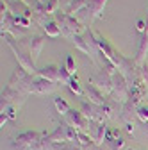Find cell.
I'll return each instance as SVG.
<instances>
[{
  "instance_id": "cell-11",
  "label": "cell",
  "mask_w": 148,
  "mask_h": 150,
  "mask_svg": "<svg viewBox=\"0 0 148 150\" xmlns=\"http://www.w3.org/2000/svg\"><path fill=\"white\" fill-rule=\"evenodd\" d=\"M89 81L93 82L104 95H111V93H113V77H111L109 73H105L104 70H100L95 77H91Z\"/></svg>"
},
{
  "instance_id": "cell-22",
  "label": "cell",
  "mask_w": 148,
  "mask_h": 150,
  "mask_svg": "<svg viewBox=\"0 0 148 150\" xmlns=\"http://www.w3.org/2000/svg\"><path fill=\"white\" fill-rule=\"evenodd\" d=\"M54 104H55V109H57V112H59V115H63V116H66L68 111L71 109V107L68 105V102H66L64 98H61V97H55V98H54Z\"/></svg>"
},
{
  "instance_id": "cell-16",
  "label": "cell",
  "mask_w": 148,
  "mask_h": 150,
  "mask_svg": "<svg viewBox=\"0 0 148 150\" xmlns=\"http://www.w3.org/2000/svg\"><path fill=\"white\" fill-rule=\"evenodd\" d=\"M146 54H148V32L141 34L139 47H137V54H136V63H137V64H144V63H146Z\"/></svg>"
},
{
  "instance_id": "cell-8",
  "label": "cell",
  "mask_w": 148,
  "mask_h": 150,
  "mask_svg": "<svg viewBox=\"0 0 148 150\" xmlns=\"http://www.w3.org/2000/svg\"><path fill=\"white\" fill-rule=\"evenodd\" d=\"M64 122L70 123L73 129H77L79 132H87L89 130V120L84 116V112L80 109H70L68 111V115L64 116Z\"/></svg>"
},
{
  "instance_id": "cell-1",
  "label": "cell",
  "mask_w": 148,
  "mask_h": 150,
  "mask_svg": "<svg viewBox=\"0 0 148 150\" xmlns=\"http://www.w3.org/2000/svg\"><path fill=\"white\" fill-rule=\"evenodd\" d=\"M2 40H6V43H7L9 48L13 50V54H14L18 64H20L22 68H25L30 75H36V73H38V66H36V63H34V59H32L30 52H29L20 41L16 43V38H14V36H11V34H2Z\"/></svg>"
},
{
  "instance_id": "cell-10",
  "label": "cell",
  "mask_w": 148,
  "mask_h": 150,
  "mask_svg": "<svg viewBox=\"0 0 148 150\" xmlns=\"http://www.w3.org/2000/svg\"><path fill=\"white\" fill-rule=\"evenodd\" d=\"M87 134L91 136V139H93V143L97 146H102L104 141H105V134H107V125H105V122H91Z\"/></svg>"
},
{
  "instance_id": "cell-3",
  "label": "cell",
  "mask_w": 148,
  "mask_h": 150,
  "mask_svg": "<svg viewBox=\"0 0 148 150\" xmlns=\"http://www.w3.org/2000/svg\"><path fill=\"white\" fill-rule=\"evenodd\" d=\"M77 134H79L77 129H73L66 122H61L52 134H47V138H48V141L66 145V143H77Z\"/></svg>"
},
{
  "instance_id": "cell-21",
  "label": "cell",
  "mask_w": 148,
  "mask_h": 150,
  "mask_svg": "<svg viewBox=\"0 0 148 150\" xmlns=\"http://www.w3.org/2000/svg\"><path fill=\"white\" fill-rule=\"evenodd\" d=\"M77 145L82 146L84 150H89V148L95 146L93 139H91V136H89L87 132H79V134H77Z\"/></svg>"
},
{
  "instance_id": "cell-26",
  "label": "cell",
  "mask_w": 148,
  "mask_h": 150,
  "mask_svg": "<svg viewBox=\"0 0 148 150\" xmlns=\"http://www.w3.org/2000/svg\"><path fill=\"white\" fill-rule=\"evenodd\" d=\"M118 138H121V136H120V130H118V129H107L105 141H114V139H118Z\"/></svg>"
},
{
  "instance_id": "cell-4",
  "label": "cell",
  "mask_w": 148,
  "mask_h": 150,
  "mask_svg": "<svg viewBox=\"0 0 148 150\" xmlns=\"http://www.w3.org/2000/svg\"><path fill=\"white\" fill-rule=\"evenodd\" d=\"M130 95V84L123 77L120 71L113 75V93H111V100H114L116 104H125Z\"/></svg>"
},
{
  "instance_id": "cell-27",
  "label": "cell",
  "mask_w": 148,
  "mask_h": 150,
  "mask_svg": "<svg viewBox=\"0 0 148 150\" xmlns=\"http://www.w3.org/2000/svg\"><path fill=\"white\" fill-rule=\"evenodd\" d=\"M136 27H137V30H139L141 34H144V32H146V22H144V20H137Z\"/></svg>"
},
{
  "instance_id": "cell-32",
  "label": "cell",
  "mask_w": 148,
  "mask_h": 150,
  "mask_svg": "<svg viewBox=\"0 0 148 150\" xmlns=\"http://www.w3.org/2000/svg\"><path fill=\"white\" fill-rule=\"evenodd\" d=\"M146 104H148V97H146Z\"/></svg>"
},
{
  "instance_id": "cell-7",
  "label": "cell",
  "mask_w": 148,
  "mask_h": 150,
  "mask_svg": "<svg viewBox=\"0 0 148 150\" xmlns=\"http://www.w3.org/2000/svg\"><path fill=\"white\" fill-rule=\"evenodd\" d=\"M55 89H57V84L55 82H50V81L39 77V75H36V77H32V82L27 88V93L43 97V95H48V93H54Z\"/></svg>"
},
{
  "instance_id": "cell-6",
  "label": "cell",
  "mask_w": 148,
  "mask_h": 150,
  "mask_svg": "<svg viewBox=\"0 0 148 150\" xmlns=\"http://www.w3.org/2000/svg\"><path fill=\"white\" fill-rule=\"evenodd\" d=\"M27 95H29V93H25V91H22V89H16V88H13V86L7 84V86L2 89V107L9 105V107L20 109V107L25 104Z\"/></svg>"
},
{
  "instance_id": "cell-17",
  "label": "cell",
  "mask_w": 148,
  "mask_h": 150,
  "mask_svg": "<svg viewBox=\"0 0 148 150\" xmlns=\"http://www.w3.org/2000/svg\"><path fill=\"white\" fill-rule=\"evenodd\" d=\"M114 112H118V104L114 100L107 98V102L102 105V115H104V120H113L114 118Z\"/></svg>"
},
{
  "instance_id": "cell-20",
  "label": "cell",
  "mask_w": 148,
  "mask_h": 150,
  "mask_svg": "<svg viewBox=\"0 0 148 150\" xmlns=\"http://www.w3.org/2000/svg\"><path fill=\"white\" fill-rule=\"evenodd\" d=\"M43 30H45V34H47L48 38H57V36L61 34V29H59V25H57V22H55V20H48V22L45 23Z\"/></svg>"
},
{
  "instance_id": "cell-30",
  "label": "cell",
  "mask_w": 148,
  "mask_h": 150,
  "mask_svg": "<svg viewBox=\"0 0 148 150\" xmlns=\"http://www.w3.org/2000/svg\"><path fill=\"white\" fill-rule=\"evenodd\" d=\"M70 2H71V0H61V4H66V6H68Z\"/></svg>"
},
{
  "instance_id": "cell-29",
  "label": "cell",
  "mask_w": 148,
  "mask_h": 150,
  "mask_svg": "<svg viewBox=\"0 0 148 150\" xmlns=\"http://www.w3.org/2000/svg\"><path fill=\"white\" fill-rule=\"evenodd\" d=\"M125 127H127V132L130 134V136H134V123H127Z\"/></svg>"
},
{
  "instance_id": "cell-12",
  "label": "cell",
  "mask_w": 148,
  "mask_h": 150,
  "mask_svg": "<svg viewBox=\"0 0 148 150\" xmlns=\"http://www.w3.org/2000/svg\"><path fill=\"white\" fill-rule=\"evenodd\" d=\"M107 4V0H87V6H86V22H95L97 18H102L104 7Z\"/></svg>"
},
{
  "instance_id": "cell-23",
  "label": "cell",
  "mask_w": 148,
  "mask_h": 150,
  "mask_svg": "<svg viewBox=\"0 0 148 150\" xmlns=\"http://www.w3.org/2000/svg\"><path fill=\"white\" fill-rule=\"evenodd\" d=\"M64 66H66V70H68V73L71 75V77L77 75V63H75V59H73V55H66Z\"/></svg>"
},
{
  "instance_id": "cell-5",
  "label": "cell",
  "mask_w": 148,
  "mask_h": 150,
  "mask_svg": "<svg viewBox=\"0 0 148 150\" xmlns=\"http://www.w3.org/2000/svg\"><path fill=\"white\" fill-rule=\"evenodd\" d=\"M41 138H43V132H36V130L22 132L11 143V150H36V146L41 141Z\"/></svg>"
},
{
  "instance_id": "cell-18",
  "label": "cell",
  "mask_w": 148,
  "mask_h": 150,
  "mask_svg": "<svg viewBox=\"0 0 148 150\" xmlns=\"http://www.w3.org/2000/svg\"><path fill=\"white\" fill-rule=\"evenodd\" d=\"M86 6H87V0H71V2L66 6L64 13L75 16V13H80L82 9H86Z\"/></svg>"
},
{
  "instance_id": "cell-13",
  "label": "cell",
  "mask_w": 148,
  "mask_h": 150,
  "mask_svg": "<svg viewBox=\"0 0 148 150\" xmlns=\"http://www.w3.org/2000/svg\"><path fill=\"white\" fill-rule=\"evenodd\" d=\"M80 111L84 112V116L89 122H105L104 120V115H102V105H95V104L84 100L80 104Z\"/></svg>"
},
{
  "instance_id": "cell-24",
  "label": "cell",
  "mask_w": 148,
  "mask_h": 150,
  "mask_svg": "<svg viewBox=\"0 0 148 150\" xmlns=\"http://www.w3.org/2000/svg\"><path fill=\"white\" fill-rule=\"evenodd\" d=\"M136 116H137L141 122L148 123V104H143V105H139V107H137V112H136Z\"/></svg>"
},
{
  "instance_id": "cell-25",
  "label": "cell",
  "mask_w": 148,
  "mask_h": 150,
  "mask_svg": "<svg viewBox=\"0 0 148 150\" xmlns=\"http://www.w3.org/2000/svg\"><path fill=\"white\" fill-rule=\"evenodd\" d=\"M13 20L20 25V27H23V29H29L30 27V18H27V16H18V14H13Z\"/></svg>"
},
{
  "instance_id": "cell-14",
  "label": "cell",
  "mask_w": 148,
  "mask_h": 150,
  "mask_svg": "<svg viewBox=\"0 0 148 150\" xmlns=\"http://www.w3.org/2000/svg\"><path fill=\"white\" fill-rule=\"evenodd\" d=\"M84 97L89 98V102L95 104V105H104V104L107 102L105 95H104V93H102L93 82H91V81H89V82L86 84V88H84Z\"/></svg>"
},
{
  "instance_id": "cell-9",
  "label": "cell",
  "mask_w": 148,
  "mask_h": 150,
  "mask_svg": "<svg viewBox=\"0 0 148 150\" xmlns=\"http://www.w3.org/2000/svg\"><path fill=\"white\" fill-rule=\"evenodd\" d=\"M45 41H47L45 36H39V34H32V36H29V38H23V40H20V43L30 52L34 63L38 61L39 54H41V48L45 47Z\"/></svg>"
},
{
  "instance_id": "cell-2",
  "label": "cell",
  "mask_w": 148,
  "mask_h": 150,
  "mask_svg": "<svg viewBox=\"0 0 148 150\" xmlns=\"http://www.w3.org/2000/svg\"><path fill=\"white\" fill-rule=\"evenodd\" d=\"M54 20L57 22V25H59V29H61V34L64 36V38H71L73 36H77V34H84L87 29L82 25V22L80 20H77L75 16H71V14H66L64 11H57L54 14Z\"/></svg>"
},
{
  "instance_id": "cell-28",
  "label": "cell",
  "mask_w": 148,
  "mask_h": 150,
  "mask_svg": "<svg viewBox=\"0 0 148 150\" xmlns=\"http://www.w3.org/2000/svg\"><path fill=\"white\" fill-rule=\"evenodd\" d=\"M7 120H9V116H7V115H6V112H2V115H0V125H2V127H4V125H6V122H7Z\"/></svg>"
},
{
  "instance_id": "cell-19",
  "label": "cell",
  "mask_w": 148,
  "mask_h": 150,
  "mask_svg": "<svg viewBox=\"0 0 148 150\" xmlns=\"http://www.w3.org/2000/svg\"><path fill=\"white\" fill-rule=\"evenodd\" d=\"M68 88H70V91L73 93V95H77V97H84V89H82V84H80V81H79V77L77 75H73V77L68 81V84H66Z\"/></svg>"
},
{
  "instance_id": "cell-31",
  "label": "cell",
  "mask_w": 148,
  "mask_h": 150,
  "mask_svg": "<svg viewBox=\"0 0 148 150\" xmlns=\"http://www.w3.org/2000/svg\"><path fill=\"white\" fill-rule=\"evenodd\" d=\"M22 2H25V4H29V2H27V0H22Z\"/></svg>"
},
{
  "instance_id": "cell-15",
  "label": "cell",
  "mask_w": 148,
  "mask_h": 150,
  "mask_svg": "<svg viewBox=\"0 0 148 150\" xmlns=\"http://www.w3.org/2000/svg\"><path fill=\"white\" fill-rule=\"evenodd\" d=\"M36 75H39V77L50 81V82H61V71H59V66L57 64H45L41 68H38V73Z\"/></svg>"
}]
</instances>
